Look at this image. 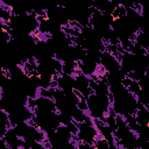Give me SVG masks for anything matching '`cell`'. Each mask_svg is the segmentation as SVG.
Segmentation results:
<instances>
[{"label":"cell","mask_w":149,"mask_h":149,"mask_svg":"<svg viewBox=\"0 0 149 149\" xmlns=\"http://www.w3.org/2000/svg\"><path fill=\"white\" fill-rule=\"evenodd\" d=\"M100 64L104 66V69L108 72V71H114L121 68L120 62L116 59V57L111 54L109 51L105 50L100 54Z\"/></svg>","instance_id":"obj_1"},{"label":"cell","mask_w":149,"mask_h":149,"mask_svg":"<svg viewBox=\"0 0 149 149\" xmlns=\"http://www.w3.org/2000/svg\"><path fill=\"white\" fill-rule=\"evenodd\" d=\"M55 130H56L57 135H58L62 140L68 141V142H71V140H72V137H73V134L71 133V130H70V128H69L68 125H65V123H61Z\"/></svg>","instance_id":"obj_2"},{"label":"cell","mask_w":149,"mask_h":149,"mask_svg":"<svg viewBox=\"0 0 149 149\" xmlns=\"http://www.w3.org/2000/svg\"><path fill=\"white\" fill-rule=\"evenodd\" d=\"M135 42H136L140 47H142V48H144V49H148V48H149V35H148L147 33L142 31L141 29H139V30L135 33Z\"/></svg>","instance_id":"obj_3"},{"label":"cell","mask_w":149,"mask_h":149,"mask_svg":"<svg viewBox=\"0 0 149 149\" xmlns=\"http://www.w3.org/2000/svg\"><path fill=\"white\" fill-rule=\"evenodd\" d=\"M87 115H88V113H85L84 111L79 109L77 106L72 107V109H71V116H72L73 121H76V122H84Z\"/></svg>","instance_id":"obj_4"},{"label":"cell","mask_w":149,"mask_h":149,"mask_svg":"<svg viewBox=\"0 0 149 149\" xmlns=\"http://www.w3.org/2000/svg\"><path fill=\"white\" fill-rule=\"evenodd\" d=\"M93 146H94V149H109V148H111L109 142H108L101 134L95 139Z\"/></svg>","instance_id":"obj_5"},{"label":"cell","mask_w":149,"mask_h":149,"mask_svg":"<svg viewBox=\"0 0 149 149\" xmlns=\"http://www.w3.org/2000/svg\"><path fill=\"white\" fill-rule=\"evenodd\" d=\"M128 90H129L134 95H137V94L140 93V91H141V86H140L139 80H134V79H133V81H132V84L129 85Z\"/></svg>","instance_id":"obj_6"},{"label":"cell","mask_w":149,"mask_h":149,"mask_svg":"<svg viewBox=\"0 0 149 149\" xmlns=\"http://www.w3.org/2000/svg\"><path fill=\"white\" fill-rule=\"evenodd\" d=\"M79 109H81V111H84L85 113H88L90 114V109H88V104H87V99L86 98H81V99H79V101L77 102V105H76Z\"/></svg>","instance_id":"obj_7"},{"label":"cell","mask_w":149,"mask_h":149,"mask_svg":"<svg viewBox=\"0 0 149 149\" xmlns=\"http://www.w3.org/2000/svg\"><path fill=\"white\" fill-rule=\"evenodd\" d=\"M147 55H148V56H149V48H148V49H147Z\"/></svg>","instance_id":"obj_8"}]
</instances>
